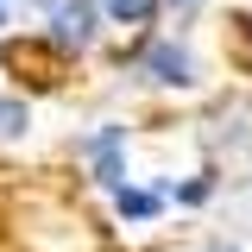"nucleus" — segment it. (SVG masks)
Returning a JSON list of instances; mask_svg holds the SVG:
<instances>
[{
  "label": "nucleus",
  "instance_id": "obj_3",
  "mask_svg": "<svg viewBox=\"0 0 252 252\" xmlns=\"http://www.w3.org/2000/svg\"><path fill=\"white\" fill-rule=\"evenodd\" d=\"M94 164H101V183H120V132L114 126L94 139Z\"/></svg>",
  "mask_w": 252,
  "mask_h": 252
},
{
  "label": "nucleus",
  "instance_id": "obj_5",
  "mask_svg": "<svg viewBox=\"0 0 252 252\" xmlns=\"http://www.w3.org/2000/svg\"><path fill=\"white\" fill-rule=\"evenodd\" d=\"M120 215H158V195H145V189H120Z\"/></svg>",
  "mask_w": 252,
  "mask_h": 252
},
{
  "label": "nucleus",
  "instance_id": "obj_1",
  "mask_svg": "<svg viewBox=\"0 0 252 252\" xmlns=\"http://www.w3.org/2000/svg\"><path fill=\"white\" fill-rule=\"evenodd\" d=\"M44 13H51V26H57L63 44H89L94 38V13H89V0H44Z\"/></svg>",
  "mask_w": 252,
  "mask_h": 252
},
{
  "label": "nucleus",
  "instance_id": "obj_6",
  "mask_svg": "<svg viewBox=\"0 0 252 252\" xmlns=\"http://www.w3.org/2000/svg\"><path fill=\"white\" fill-rule=\"evenodd\" d=\"M0 132H26V107L19 101H0Z\"/></svg>",
  "mask_w": 252,
  "mask_h": 252
},
{
  "label": "nucleus",
  "instance_id": "obj_7",
  "mask_svg": "<svg viewBox=\"0 0 252 252\" xmlns=\"http://www.w3.org/2000/svg\"><path fill=\"white\" fill-rule=\"evenodd\" d=\"M0 13H6V0H0Z\"/></svg>",
  "mask_w": 252,
  "mask_h": 252
},
{
  "label": "nucleus",
  "instance_id": "obj_2",
  "mask_svg": "<svg viewBox=\"0 0 252 252\" xmlns=\"http://www.w3.org/2000/svg\"><path fill=\"white\" fill-rule=\"evenodd\" d=\"M145 69H152L158 82H189V57L177 51V44H158L152 57H145Z\"/></svg>",
  "mask_w": 252,
  "mask_h": 252
},
{
  "label": "nucleus",
  "instance_id": "obj_4",
  "mask_svg": "<svg viewBox=\"0 0 252 252\" xmlns=\"http://www.w3.org/2000/svg\"><path fill=\"white\" fill-rule=\"evenodd\" d=\"M152 6H158V0H107V13H114L120 26H139V19H152Z\"/></svg>",
  "mask_w": 252,
  "mask_h": 252
}]
</instances>
